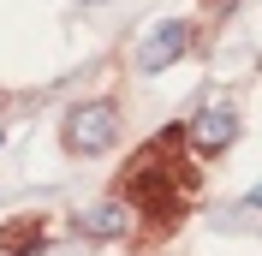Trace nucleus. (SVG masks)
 I'll list each match as a JSON object with an SVG mask.
<instances>
[{"label": "nucleus", "mask_w": 262, "mask_h": 256, "mask_svg": "<svg viewBox=\"0 0 262 256\" xmlns=\"http://www.w3.org/2000/svg\"><path fill=\"white\" fill-rule=\"evenodd\" d=\"M60 137H66L72 155H107L119 143V108L114 101H78V108L66 113Z\"/></svg>", "instance_id": "f257e3e1"}, {"label": "nucleus", "mask_w": 262, "mask_h": 256, "mask_svg": "<svg viewBox=\"0 0 262 256\" xmlns=\"http://www.w3.org/2000/svg\"><path fill=\"white\" fill-rule=\"evenodd\" d=\"M185 48H191V24H185V18H161V24L143 36V48H137V72H167Z\"/></svg>", "instance_id": "f03ea898"}, {"label": "nucleus", "mask_w": 262, "mask_h": 256, "mask_svg": "<svg viewBox=\"0 0 262 256\" xmlns=\"http://www.w3.org/2000/svg\"><path fill=\"white\" fill-rule=\"evenodd\" d=\"M238 137V119H232V108H203L191 119V143L203 149V155H221V149Z\"/></svg>", "instance_id": "7ed1b4c3"}, {"label": "nucleus", "mask_w": 262, "mask_h": 256, "mask_svg": "<svg viewBox=\"0 0 262 256\" xmlns=\"http://www.w3.org/2000/svg\"><path fill=\"white\" fill-rule=\"evenodd\" d=\"M125 221H131L125 203H96L90 215H78V232H83V239H119Z\"/></svg>", "instance_id": "20e7f679"}, {"label": "nucleus", "mask_w": 262, "mask_h": 256, "mask_svg": "<svg viewBox=\"0 0 262 256\" xmlns=\"http://www.w3.org/2000/svg\"><path fill=\"white\" fill-rule=\"evenodd\" d=\"M12 256H36V244H30V250H12Z\"/></svg>", "instance_id": "39448f33"}, {"label": "nucleus", "mask_w": 262, "mask_h": 256, "mask_svg": "<svg viewBox=\"0 0 262 256\" xmlns=\"http://www.w3.org/2000/svg\"><path fill=\"white\" fill-rule=\"evenodd\" d=\"M90 6H96V0H90Z\"/></svg>", "instance_id": "423d86ee"}]
</instances>
